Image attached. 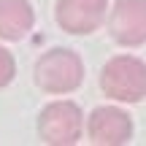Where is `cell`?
<instances>
[{
	"instance_id": "8",
	"label": "cell",
	"mask_w": 146,
	"mask_h": 146,
	"mask_svg": "<svg viewBox=\"0 0 146 146\" xmlns=\"http://www.w3.org/2000/svg\"><path fill=\"white\" fill-rule=\"evenodd\" d=\"M14 73H16L14 57H11V54L5 52L3 46H0V87H5V84H11V78H14Z\"/></svg>"
},
{
	"instance_id": "7",
	"label": "cell",
	"mask_w": 146,
	"mask_h": 146,
	"mask_svg": "<svg viewBox=\"0 0 146 146\" xmlns=\"http://www.w3.org/2000/svg\"><path fill=\"white\" fill-rule=\"evenodd\" d=\"M33 27V8L27 0H0V38L19 41Z\"/></svg>"
},
{
	"instance_id": "4",
	"label": "cell",
	"mask_w": 146,
	"mask_h": 146,
	"mask_svg": "<svg viewBox=\"0 0 146 146\" xmlns=\"http://www.w3.org/2000/svg\"><path fill=\"white\" fill-rule=\"evenodd\" d=\"M108 33L122 46L146 43V0H119L111 8Z\"/></svg>"
},
{
	"instance_id": "2",
	"label": "cell",
	"mask_w": 146,
	"mask_h": 146,
	"mask_svg": "<svg viewBox=\"0 0 146 146\" xmlns=\"http://www.w3.org/2000/svg\"><path fill=\"white\" fill-rule=\"evenodd\" d=\"M84 78L81 57L70 49H52L35 62V84L43 92H73Z\"/></svg>"
},
{
	"instance_id": "1",
	"label": "cell",
	"mask_w": 146,
	"mask_h": 146,
	"mask_svg": "<svg viewBox=\"0 0 146 146\" xmlns=\"http://www.w3.org/2000/svg\"><path fill=\"white\" fill-rule=\"evenodd\" d=\"M100 87L108 98L125 103H141L146 98V62L138 57H114L100 73Z\"/></svg>"
},
{
	"instance_id": "3",
	"label": "cell",
	"mask_w": 146,
	"mask_h": 146,
	"mask_svg": "<svg viewBox=\"0 0 146 146\" xmlns=\"http://www.w3.org/2000/svg\"><path fill=\"white\" fill-rule=\"evenodd\" d=\"M38 135L43 143L68 146L81 138V111L70 100L49 103L38 116Z\"/></svg>"
},
{
	"instance_id": "6",
	"label": "cell",
	"mask_w": 146,
	"mask_h": 146,
	"mask_svg": "<svg viewBox=\"0 0 146 146\" xmlns=\"http://www.w3.org/2000/svg\"><path fill=\"white\" fill-rule=\"evenodd\" d=\"M103 14L106 0H60L57 3V25L73 35H87L98 30Z\"/></svg>"
},
{
	"instance_id": "5",
	"label": "cell",
	"mask_w": 146,
	"mask_h": 146,
	"mask_svg": "<svg viewBox=\"0 0 146 146\" xmlns=\"http://www.w3.org/2000/svg\"><path fill=\"white\" fill-rule=\"evenodd\" d=\"M89 141L98 146H122L133 138V122L125 111L114 108V106H103L95 108L89 116Z\"/></svg>"
}]
</instances>
